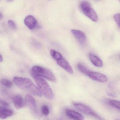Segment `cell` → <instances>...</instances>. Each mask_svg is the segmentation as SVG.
<instances>
[{
    "label": "cell",
    "mask_w": 120,
    "mask_h": 120,
    "mask_svg": "<svg viewBox=\"0 0 120 120\" xmlns=\"http://www.w3.org/2000/svg\"><path fill=\"white\" fill-rule=\"evenodd\" d=\"M80 8L83 13L86 16L94 22H96L98 20L96 12L92 7L90 4L86 1H83L80 4Z\"/></svg>",
    "instance_id": "277c9868"
},
{
    "label": "cell",
    "mask_w": 120,
    "mask_h": 120,
    "mask_svg": "<svg viewBox=\"0 0 120 120\" xmlns=\"http://www.w3.org/2000/svg\"><path fill=\"white\" fill-rule=\"evenodd\" d=\"M113 17L116 24L120 29V13L115 14Z\"/></svg>",
    "instance_id": "44dd1931"
},
{
    "label": "cell",
    "mask_w": 120,
    "mask_h": 120,
    "mask_svg": "<svg viewBox=\"0 0 120 120\" xmlns=\"http://www.w3.org/2000/svg\"><path fill=\"white\" fill-rule=\"evenodd\" d=\"M109 103L110 105L120 110V101L116 100H111L109 101Z\"/></svg>",
    "instance_id": "e0dca14e"
},
{
    "label": "cell",
    "mask_w": 120,
    "mask_h": 120,
    "mask_svg": "<svg viewBox=\"0 0 120 120\" xmlns=\"http://www.w3.org/2000/svg\"><path fill=\"white\" fill-rule=\"evenodd\" d=\"M77 67L80 72L86 75L87 72L89 70L87 69V68L84 65L81 63H79L78 64Z\"/></svg>",
    "instance_id": "2e32d148"
},
{
    "label": "cell",
    "mask_w": 120,
    "mask_h": 120,
    "mask_svg": "<svg viewBox=\"0 0 120 120\" xmlns=\"http://www.w3.org/2000/svg\"><path fill=\"white\" fill-rule=\"evenodd\" d=\"M31 74L42 94L48 99L52 100L53 98V93L47 82L41 76L31 72Z\"/></svg>",
    "instance_id": "7a4b0ae2"
},
{
    "label": "cell",
    "mask_w": 120,
    "mask_h": 120,
    "mask_svg": "<svg viewBox=\"0 0 120 120\" xmlns=\"http://www.w3.org/2000/svg\"><path fill=\"white\" fill-rule=\"evenodd\" d=\"M50 54L53 58L56 61L59 60L63 57L62 55L60 53L53 49L51 50Z\"/></svg>",
    "instance_id": "9a60e30c"
},
{
    "label": "cell",
    "mask_w": 120,
    "mask_h": 120,
    "mask_svg": "<svg viewBox=\"0 0 120 120\" xmlns=\"http://www.w3.org/2000/svg\"></svg>",
    "instance_id": "f1b7e54d"
},
{
    "label": "cell",
    "mask_w": 120,
    "mask_h": 120,
    "mask_svg": "<svg viewBox=\"0 0 120 120\" xmlns=\"http://www.w3.org/2000/svg\"><path fill=\"white\" fill-rule=\"evenodd\" d=\"M109 95H110V96H111L112 97H113V96H115L114 94H113L112 93H109Z\"/></svg>",
    "instance_id": "d4e9b609"
},
{
    "label": "cell",
    "mask_w": 120,
    "mask_h": 120,
    "mask_svg": "<svg viewBox=\"0 0 120 120\" xmlns=\"http://www.w3.org/2000/svg\"><path fill=\"white\" fill-rule=\"evenodd\" d=\"M73 105L75 108L85 115L91 116L97 119L102 120L101 118L95 113L91 108L85 104L81 103H73Z\"/></svg>",
    "instance_id": "5b68a950"
},
{
    "label": "cell",
    "mask_w": 120,
    "mask_h": 120,
    "mask_svg": "<svg viewBox=\"0 0 120 120\" xmlns=\"http://www.w3.org/2000/svg\"><path fill=\"white\" fill-rule=\"evenodd\" d=\"M119 1H120V0H119Z\"/></svg>",
    "instance_id": "83f0119b"
},
{
    "label": "cell",
    "mask_w": 120,
    "mask_h": 120,
    "mask_svg": "<svg viewBox=\"0 0 120 120\" xmlns=\"http://www.w3.org/2000/svg\"><path fill=\"white\" fill-rule=\"evenodd\" d=\"M3 58L2 57V55L1 54H0V62H3Z\"/></svg>",
    "instance_id": "603a6c76"
},
{
    "label": "cell",
    "mask_w": 120,
    "mask_h": 120,
    "mask_svg": "<svg viewBox=\"0 0 120 120\" xmlns=\"http://www.w3.org/2000/svg\"><path fill=\"white\" fill-rule=\"evenodd\" d=\"M65 114L68 117L72 120H82L84 119V116L82 114L73 110L66 109Z\"/></svg>",
    "instance_id": "7c38bea8"
},
{
    "label": "cell",
    "mask_w": 120,
    "mask_h": 120,
    "mask_svg": "<svg viewBox=\"0 0 120 120\" xmlns=\"http://www.w3.org/2000/svg\"><path fill=\"white\" fill-rule=\"evenodd\" d=\"M89 57L90 61L94 66L98 67H103V62L100 58L92 53H90Z\"/></svg>",
    "instance_id": "5bb4252c"
},
{
    "label": "cell",
    "mask_w": 120,
    "mask_h": 120,
    "mask_svg": "<svg viewBox=\"0 0 120 120\" xmlns=\"http://www.w3.org/2000/svg\"><path fill=\"white\" fill-rule=\"evenodd\" d=\"M25 25L30 30H34L39 27L38 22L35 17L31 15L27 16L24 20Z\"/></svg>",
    "instance_id": "ba28073f"
},
{
    "label": "cell",
    "mask_w": 120,
    "mask_h": 120,
    "mask_svg": "<svg viewBox=\"0 0 120 120\" xmlns=\"http://www.w3.org/2000/svg\"><path fill=\"white\" fill-rule=\"evenodd\" d=\"M0 82L1 84L8 88H11L13 86V83L12 82L6 79H2L0 81Z\"/></svg>",
    "instance_id": "ac0fdd59"
},
{
    "label": "cell",
    "mask_w": 120,
    "mask_h": 120,
    "mask_svg": "<svg viewBox=\"0 0 120 120\" xmlns=\"http://www.w3.org/2000/svg\"><path fill=\"white\" fill-rule=\"evenodd\" d=\"M13 0H6V1H8V2H11L13 1Z\"/></svg>",
    "instance_id": "484cf974"
},
{
    "label": "cell",
    "mask_w": 120,
    "mask_h": 120,
    "mask_svg": "<svg viewBox=\"0 0 120 120\" xmlns=\"http://www.w3.org/2000/svg\"><path fill=\"white\" fill-rule=\"evenodd\" d=\"M25 102L32 113L35 115L38 114L37 106L35 99L30 94L26 95L25 98Z\"/></svg>",
    "instance_id": "8992f818"
},
{
    "label": "cell",
    "mask_w": 120,
    "mask_h": 120,
    "mask_svg": "<svg viewBox=\"0 0 120 120\" xmlns=\"http://www.w3.org/2000/svg\"><path fill=\"white\" fill-rule=\"evenodd\" d=\"M96 0V1H100V0Z\"/></svg>",
    "instance_id": "4316f807"
},
{
    "label": "cell",
    "mask_w": 120,
    "mask_h": 120,
    "mask_svg": "<svg viewBox=\"0 0 120 120\" xmlns=\"http://www.w3.org/2000/svg\"><path fill=\"white\" fill-rule=\"evenodd\" d=\"M0 104L2 106H6V107H8L9 106V104L8 103L4 101H2V100L0 99Z\"/></svg>",
    "instance_id": "7402d4cb"
},
{
    "label": "cell",
    "mask_w": 120,
    "mask_h": 120,
    "mask_svg": "<svg viewBox=\"0 0 120 120\" xmlns=\"http://www.w3.org/2000/svg\"><path fill=\"white\" fill-rule=\"evenodd\" d=\"M57 63L60 67L70 74L73 73V70L68 61L63 57L57 61Z\"/></svg>",
    "instance_id": "30bf717a"
},
{
    "label": "cell",
    "mask_w": 120,
    "mask_h": 120,
    "mask_svg": "<svg viewBox=\"0 0 120 120\" xmlns=\"http://www.w3.org/2000/svg\"><path fill=\"white\" fill-rule=\"evenodd\" d=\"M3 18V15H2V13H1L0 12V20Z\"/></svg>",
    "instance_id": "cb8c5ba5"
},
{
    "label": "cell",
    "mask_w": 120,
    "mask_h": 120,
    "mask_svg": "<svg viewBox=\"0 0 120 120\" xmlns=\"http://www.w3.org/2000/svg\"><path fill=\"white\" fill-rule=\"evenodd\" d=\"M13 102L15 108L17 109H20L25 106V101L20 95L15 96L13 98Z\"/></svg>",
    "instance_id": "8fae6325"
},
{
    "label": "cell",
    "mask_w": 120,
    "mask_h": 120,
    "mask_svg": "<svg viewBox=\"0 0 120 120\" xmlns=\"http://www.w3.org/2000/svg\"><path fill=\"white\" fill-rule=\"evenodd\" d=\"M13 81L15 84L21 89L34 96L39 97L42 96V93L38 88L30 79L15 77H13Z\"/></svg>",
    "instance_id": "6da1fadb"
},
{
    "label": "cell",
    "mask_w": 120,
    "mask_h": 120,
    "mask_svg": "<svg viewBox=\"0 0 120 120\" xmlns=\"http://www.w3.org/2000/svg\"><path fill=\"white\" fill-rule=\"evenodd\" d=\"M31 72L47 79L51 81L55 82L56 79L52 71L49 69L39 66H34L32 68Z\"/></svg>",
    "instance_id": "3957f363"
},
{
    "label": "cell",
    "mask_w": 120,
    "mask_h": 120,
    "mask_svg": "<svg viewBox=\"0 0 120 120\" xmlns=\"http://www.w3.org/2000/svg\"><path fill=\"white\" fill-rule=\"evenodd\" d=\"M86 75L92 79L99 82L104 83L108 81L107 77L104 74L100 73L89 70Z\"/></svg>",
    "instance_id": "52a82bcc"
},
{
    "label": "cell",
    "mask_w": 120,
    "mask_h": 120,
    "mask_svg": "<svg viewBox=\"0 0 120 120\" xmlns=\"http://www.w3.org/2000/svg\"><path fill=\"white\" fill-rule=\"evenodd\" d=\"M14 112L12 110L8 108L6 106H0V118L6 119L13 115Z\"/></svg>",
    "instance_id": "4fadbf2b"
},
{
    "label": "cell",
    "mask_w": 120,
    "mask_h": 120,
    "mask_svg": "<svg viewBox=\"0 0 120 120\" xmlns=\"http://www.w3.org/2000/svg\"><path fill=\"white\" fill-rule=\"evenodd\" d=\"M41 112L44 115L47 116L50 113V109L49 107L46 105H44L41 108Z\"/></svg>",
    "instance_id": "d6986e66"
},
{
    "label": "cell",
    "mask_w": 120,
    "mask_h": 120,
    "mask_svg": "<svg viewBox=\"0 0 120 120\" xmlns=\"http://www.w3.org/2000/svg\"><path fill=\"white\" fill-rule=\"evenodd\" d=\"M8 25L9 27L13 30H15L17 29V25L15 21L13 20H9L8 21Z\"/></svg>",
    "instance_id": "ffe728a7"
},
{
    "label": "cell",
    "mask_w": 120,
    "mask_h": 120,
    "mask_svg": "<svg viewBox=\"0 0 120 120\" xmlns=\"http://www.w3.org/2000/svg\"><path fill=\"white\" fill-rule=\"evenodd\" d=\"M71 32L78 42L81 45H84L86 42V37L84 33L80 30L72 29Z\"/></svg>",
    "instance_id": "9c48e42d"
}]
</instances>
